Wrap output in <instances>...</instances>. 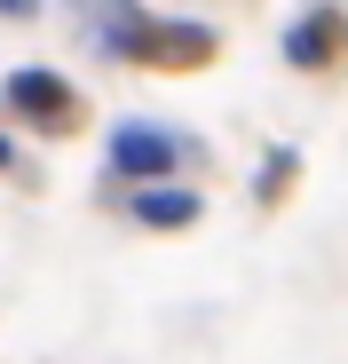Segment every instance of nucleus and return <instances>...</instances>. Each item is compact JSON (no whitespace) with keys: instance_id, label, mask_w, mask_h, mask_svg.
Returning a JSON list of instances; mask_svg holds the SVG:
<instances>
[{"instance_id":"nucleus-7","label":"nucleus","mask_w":348,"mask_h":364,"mask_svg":"<svg viewBox=\"0 0 348 364\" xmlns=\"http://www.w3.org/2000/svg\"><path fill=\"white\" fill-rule=\"evenodd\" d=\"M40 9H48V0H0V16H9V24H32Z\"/></svg>"},{"instance_id":"nucleus-2","label":"nucleus","mask_w":348,"mask_h":364,"mask_svg":"<svg viewBox=\"0 0 348 364\" xmlns=\"http://www.w3.org/2000/svg\"><path fill=\"white\" fill-rule=\"evenodd\" d=\"M183 151H190V135L158 127V119H119V127H111V143H103L111 174H127V182H158Z\"/></svg>"},{"instance_id":"nucleus-3","label":"nucleus","mask_w":348,"mask_h":364,"mask_svg":"<svg viewBox=\"0 0 348 364\" xmlns=\"http://www.w3.org/2000/svg\"><path fill=\"white\" fill-rule=\"evenodd\" d=\"M0 103H9L16 119H40V127H72L80 119V95L64 87V72H48V64H16L9 80H0Z\"/></svg>"},{"instance_id":"nucleus-6","label":"nucleus","mask_w":348,"mask_h":364,"mask_svg":"<svg viewBox=\"0 0 348 364\" xmlns=\"http://www.w3.org/2000/svg\"><path fill=\"white\" fill-rule=\"evenodd\" d=\"M293 174H301V159H293V151H269V159H261V174H254V198H261V206H277L285 191H293Z\"/></svg>"},{"instance_id":"nucleus-8","label":"nucleus","mask_w":348,"mask_h":364,"mask_svg":"<svg viewBox=\"0 0 348 364\" xmlns=\"http://www.w3.org/2000/svg\"><path fill=\"white\" fill-rule=\"evenodd\" d=\"M9 166H16V143H9V135H0V174H9Z\"/></svg>"},{"instance_id":"nucleus-4","label":"nucleus","mask_w":348,"mask_h":364,"mask_svg":"<svg viewBox=\"0 0 348 364\" xmlns=\"http://www.w3.org/2000/svg\"><path fill=\"white\" fill-rule=\"evenodd\" d=\"M348 55V16L332 9V0H317V9H301L293 24H285V64L293 72H332Z\"/></svg>"},{"instance_id":"nucleus-5","label":"nucleus","mask_w":348,"mask_h":364,"mask_svg":"<svg viewBox=\"0 0 348 364\" xmlns=\"http://www.w3.org/2000/svg\"><path fill=\"white\" fill-rule=\"evenodd\" d=\"M135 222H143V230H190V222H198V191H183V182H143Z\"/></svg>"},{"instance_id":"nucleus-1","label":"nucleus","mask_w":348,"mask_h":364,"mask_svg":"<svg viewBox=\"0 0 348 364\" xmlns=\"http://www.w3.org/2000/svg\"><path fill=\"white\" fill-rule=\"evenodd\" d=\"M111 55H127L135 72H198L222 55V32L214 24H190V16H143Z\"/></svg>"}]
</instances>
